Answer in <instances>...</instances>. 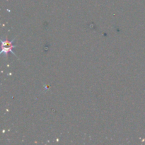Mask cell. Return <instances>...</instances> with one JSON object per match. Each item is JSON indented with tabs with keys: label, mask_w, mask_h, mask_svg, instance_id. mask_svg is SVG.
<instances>
[{
	"label": "cell",
	"mask_w": 145,
	"mask_h": 145,
	"mask_svg": "<svg viewBox=\"0 0 145 145\" xmlns=\"http://www.w3.org/2000/svg\"><path fill=\"white\" fill-rule=\"evenodd\" d=\"M13 41H8V40H1V54H5L7 55L8 52H11L14 55H15L14 52L12 51L13 48H16V45H13Z\"/></svg>",
	"instance_id": "6da1fadb"
}]
</instances>
